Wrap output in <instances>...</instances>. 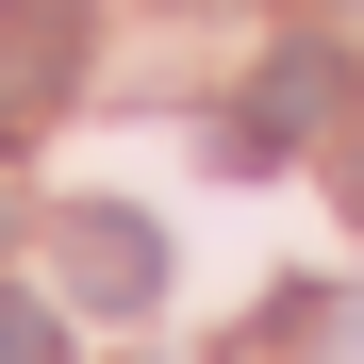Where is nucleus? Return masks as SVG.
Returning <instances> with one entry per match:
<instances>
[{"mask_svg":"<svg viewBox=\"0 0 364 364\" xmlns=\"http://www.w3.org/2000/svg\"><path fill=\"white\" fill-rule=\"evenodd\" d=\"M83 50H100V0H0V149H33L83 100Z\"/></svg>","mask_w":364,"mask_h":364,"instance_id":"1","label":"nucleus"},{"mask_svg":"<svg viewBox=\"0 0 364 364\" xmlns=\"http://www.w3.org/2000/svg\"><path fill=\"white\" fill-rule=\"evenodd\" d=\"M331 116H348V50H331V33H298V50H265L249 116H232V166H282L298 133H331Z\"/></svg>","mask_w":364,"mask_h":364,"instance_id":"2","label":"nucleus"},{"mask_svg":"<svg viewBox=\"0 0 364 364\" xmlns=\"http://www.w3.org/2000/svg\"><path fill=\"white\" fill-rule=\"evenodd\" d=\"M50 249H67V298H83V315H149V298H166V232L116 215V199H83Z\"/></svg>","mask_w":364,"mask_h":364,"instance_id":"3","label":"nucleus"},{"mask_svg":"<svg viewBox=\"0 0 364 364\" xmlns=\"http://www.w3.org/2000/svg\"><path fill=\"white\" fill-rule=\"evenodd\" d=\"M0 364H67V315L50 298H0Z\"/></svg>","mask_w":364,"mask_h":364,"instance_id":"4","label":"nucleus"}]
</instances>
